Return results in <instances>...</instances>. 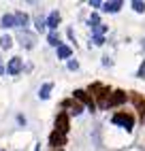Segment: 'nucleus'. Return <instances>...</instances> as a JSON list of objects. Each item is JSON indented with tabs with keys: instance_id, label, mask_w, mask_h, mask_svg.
I'll use <instances>...</instances> for the list:
<instances>
[{
	"instance_id": "nucleus-18",
	"label": "nucleus",
	"mask_w": 145,
	"mask_h": 151,
	"mask_svg": "<svg viewBox=\"0 0 145 151\" xmlns=\"http://www.w3.org/2000/svg\"><path fill=\"white\" fill-rule=\"evenodd\" d=\"M92 32H94V36H102V34L107 32V26H105V24H98V26L92 28Z\"/></svg>"
},
{
	"instance_id": "nucleus-26",
	"label": "nucleus",
	"mask_w": 145,
	"mask_h": 151,
	"mask_svg": "<svg viewBox=\"0 0 145 151\" xmlns=\"http://www.w3.org/2000/svg\"><path fill=\"white\" fill-rule=\"evenodd\" d=\"M7 73V68H4V64H2V58H0V75H4Z\"/></svg>"
},
{
	"instance_id": "nucleus-6",
	"label": "nucleus",
	"mask_w": 145,
	"mask_h": 151,
	"mask_svg": "<svg viewBox=\"0 0 145 151\" xmlns=\"http://www.w3.org/2000/svg\"><path fill=\"white\" fill-rule=\"evenodd\" d=\"M17 38H19V43H22V47H26V49H32L34 43H36V36L30 34V32H26V30H24V32H19Z\"/></svg>"
},
{
	"instance_id": "nucleus-16",
	"label": "nucleus",
	"mask_w": 145,
	"mask_h": 151,
	"mask_svg": "<svg viewBox=\"0 0 145 151\" xmlns=\"http://www.w3.org/2000/svg\"><path fill=\"white\" fill-rule=\"evenodd\" d=\"M0 47H2V49H11L13 47V38L9 36V34H4L2 38H0Z\"/></svg>"
},
{
	"instance_id": "nucleus-28",
	"label": "nucleus",
	"mask_w": 145,
	"mask_h": 151,
	"mask_svg": "<svg viewBox=\"0 0 145 151\" xmlns=\"http://www.w3.org/2000/svg\"><path fill=\"white\" fill-rule=\"evenodd\" d=\"M34 151H38V145H36V149H34Z\"/></svg>"
},
{
	"instance_id": "nucleus-7",
	"label": "nucleus",
	"mask_w": 145,
	"mask_h": 151,
	"mask_svg": "<svg viewBox=\"0 0 145 151\" xmlns=\"http://www.w3.org/2000/svg\"><path fill=\"white\" fill-rule=\"evenodd\" d=\"M56 130L62 132V134L68 132V115L66 113H58V117H56Z\"/></svg>"
},
{
	"instance_id": "nucleus-14",
	"label": "nucleus",
	"mask_w": 145,
	"mask_h": 151,
	"mask_svg": "<svg viewBox=\"0 0 145 151\" xmlns=\"http://www.w3.org/2000/svg\"><path fill=\"white\" fill-rule=\"evenodd\" d=\"M70 55H72V49L68 45H60L58 47V58L60 60H70Z\"/></svg>"
},
{
	"instance_id": "nucleus-11",
	"label": "nucleus",
	"mask_w": 145,
	"mask_h": 151,
	"mask_svg": "<svg viewBox=\"0 0 145 151\" xmlns=\"http://www.w3.org/2000/svg\"><path fill=\"white\" fill-rule=\"evenodd\" d=\"M62 106H64V109H70V111H68L70 115H81V113H83V106H81L79 102H70V100H66Z\"/></svg>"
},
{
	"instance_id": "nucleus-25",
	"label": "nucleus",
	"mask_w": 145,
	"mask_h": 151,
	"mask_svg": "<svg viewBox=\"0 0 145 151\" xmlns=\"http://www.w3.org/2000/svg\"><path fill=\"white\" fill-rule=\"evenodd\" d=\"M102 64H105V66H111L113 62H111V58H102Z\"/></svg>"
},
{
	"instance_id": "nucleus-8",
	"label": "nucleus",
	"mask_w": 145,
	"mask_h": 151,
	"mask_svg": "<svg viewBox=\"0 0 145 151\" xmlns=\"http://www.w3.org/2000/svg\"><path fill=\"white\" fill-rule=\"evenodd\" d=\"M122 9V0H111V2H102V11L105 13H117Z\"/></svg>"
},
{
	"instance_id": "nucleus-19",
	"label": "nucleus",
	"mask_w": 145,
	"mask_h": 151,
	"mask_svg": "<svg viewBox=\"0 0 145 151\" xmlns=\"http://www.w3.org/2000/svg\"><path fill=\"white\" fill-rule=\"evenodd\" d=\"M132 9L137 13H143L145 11V2H141V0H132Z\"/></svg>"
},
{
	"instance_id": "nucleus-3",
	"label": "nucleus",
	"mask_w": 145,
	"mask_h": 151,
	"mask_svg": "<svg viewBox=\"0 0 145 151\" xmlns=\"http://www.w3.org/2000/svg\"><path fill=\"white\" fill-rule=\"evenodd\" d=\"M24 70V62H22V58H11L9 60V64H7V73L9 75H19Z\"/></svg>"
},
{
	"instance_id": "nucleus-29",
	"label": "nucleus",
	"mask_w": 145,
	"mask_h": 151,
	"mask_svg": "<svg viewBox=\"0 0 145 151\" xmlns=\"http://www.w3.org/2000/svg\"><path fill=\"white\" fill-rule=\"evenodd\" d=\"M0 151H4V149H0Z\"/></svg>"
},
{
	"instance_id": "nucleus-5",
	"label": "nucleus",
	"mask_w": 145,
	"mask_h": 151,
	"mask_svg": "<svg viewBox=\"0 0 145 151\" xmlns=\"http://www.w3.org/2000/svg\"><path fill=\"white\" fill-rule=\"evenodd\" d=\"M126 102V92H122V89H115V92H111L109 96V106H120Z\"/></svg>"
},
{
	"instance_id": "nucleus-4",
	"label": "nucleus",
	"mask_w": 145,
	"mask_h": 151,
	"mask_svg": "<svg viewBox=\"0 0 145 151\" xmlns=\"http://www.w3.org/2000/svg\"><path fill=\"white\" fill-rule=\"evenodd\" d=\"M49 145L54 147V149H60L62 145H66V134H62V132H58V130H54V132L49 134Z\"/></svg>"
},
{
	"instance_id": "nucleus-10",
	"label": "nucleus",
	"mask_w": 145,
	"mask_h": 151,
	"mask_svg": "<svg viewBox=\"0 0 145 151\" xmlns=\"http://www.w3.org/2000/svg\"><path fill=\"white\" fill-rule=\"evenodd\" d=\"M58 24H60V13H58V11H51L49 17H47V28L51 30V32H56Z\"/></svg>"
},
{
	"instance_id": "nucleus-12",
	"label": "nucleus",
	"mask_w": 145,
	"mask_h": 151,
	"mask_svg": "<svg viewBox=\"0 0 145 151\" xmlns=\"http://www.w3.org/2000/svg\"><path fill=\"white\" fill-rule=\"evenodd\" d=\"M51 89H54V83H43V85H41V89H38V98H41V100H47V98L51 96Z\"/></svg>"
},
{
	"instance_id": "nucleus-24",
	"label": "nucleus",
	"mask_w": 145,
	"mask_h": 151,
	"mask_svg": "<svg viewBox=\"0 0 145 151\" xmlns=\"http://www.w3.org/2000/svg\"><path fill=\"white\" fill-rule=\"evenodd\" d=\"M90 6H94V9H98V6H102V2H100V0H92V2H90Z\"/></svg>"
},
{
	"instance_id": "nucleus-20",
	"label": "nucleus",
	"mask_w": 145,
	"mask_h": 151,
	"mask_svg": "<svg viewBox=\"0 0 145 151\" xmlns=\"http://www.w3.org/2000/svg\"><path fill=\"white\" fill-rule=\"evenodd\" d=\"M98 24H100V15H98V13H94V15L90 17V26L94 28V26H98Z\"/></svg>"
},
{
	"instance_id": "nucleus-13",
	"label": "nucleus",
	"mask_w": 145,
	"mask_h": 151,
	"mask_svg": "<svg viewBox=\"0 0 145 151\" xmlns=\"http://www.w3.org/2000/svg\"><path fill=\"white\" fill-rule=\"evenodd\" d=\"M0 26H2V28H15V15H13V13L2 15V19H0Z\"/></svg>"
},
{
	"instance_id": "nucleus-9",
	"label": "nucleus",
	"mask_w": 145,
	"mask_h": 151,
	"mask_svg": "<svg viewBox=\"0 0 145 151\" xmlns=\"http://www.w3.org/2000/svg\"><path fill=\"white\" fill-rule=\"evenodd\" d=\"M13 15H15V28H24V30H26L30 17H28L24 11H17V13H13Z\"/></svg>"
},
{
	"instance_id": "nucleus-17",
	"label": "nucleus",
	"mask_w": 145,
	"mask_h": 151,
	"mask_svg": "<svg viewBox=\"0 0 145 151\" xmlns=\"http://www.w3.org/2000/svg\"><path fill=\"white\" fill-rule=\"evenodd\" d=\"M34 24H36V30H38V32H43V30L47 28V19H43L41 15H36V17H34Z\"/></svg>"
},
{
	"instance_id": "nucleus-21",
	"label": "nucleus",
	"mask_w": 145,
	"mask_h": 151,
	"mask_svg": "<svg viewBox=\"0 0 145 151\" xmlns=\"http://www.w3.org/2000/svg\"><path fill=\"white\" fill-rule=\"evenodd\" d=\"M79 68V62L77 60H68V70H77Z\"/></svg>"
},
{
	"instance_id": "nucleus-15",
	"label": "nucleus",
	"mask_w": 145,
	"mask_h": 151,
	"mask_svg": "<svg viewBox=\"0 0 145 151\" xmlns=\"http://www.w3.org/2000/svg\"><path fill=\"white\" fill-rule=\"evenodd\" d=\"M47 43H49L51 47H60L62 43H60V36H58V32H49V36H47Z\"/></svg>"
},
{
	"instance_id": "nucleus-22",
	"label": "nucleus",
	"mask_w": 145,
	"mask_h": 151,
	"mask_svg": "<svg viewBox=\"0 0 145 151\" xmlns=\"http://www.w3.org/2000/svg\"><path fill=\"white\" fill-rule=\"evenodd\" d=\"M137 77H139V79H145V62L141 64V68H139V73H137Z\"/></svg>"
},
{
	"instance_id": "nucleus-2",
	"label": "nucleus",
	"mask_w": 145,
	"mask_h": 151,
	"mask_svg": "<svg viewBox=\"0 0 145 151\" xmlns=\"http://www.w3.org/2000/svg\"><path fill=\"white\" fill-rule=\"evenodd\" d=\"M72 96H75L77 100H79V102H83L90 111H96V102H94V100H92L90 96H88V92H86V89H75V94H72Z\"/></svg>"
},
{
	"instance_id": "nucleus-23",
	"label": "nucleus",
	"mask_w": 145,
	"mask_h": 151,
	"mask_svg": "<svg viewBox=\"0 0 145 151\" xmlns=\"http://www.w3.org/2000/svg\"><path fill=\"white\" fill-rule=\"evenodd\" d=\"M94 45H105V36H94Z\"/></svg>"
},
{
	"instance_id": "nucleus-27",
	"label": "nucleus",
	"mask_w": 145,
	"mask_h": 151,
	"mask_svg": "<svg viewBox=\"0 0 145 151\" xmlns=\"http://www.w3.org/2000/svg\"><path fill=\"white\" fill-rule=\"evenodd\" d=\"M141 43H143V47H145V38H143V41H141Z\"/></svg>"
},
{
	"instance_id": "nucleus-1",
	"label": "nucleus",
	"mask_w": 145,
	"mask_h": 151,
	"mask_svg": "<svg viewBox=\"0 0 145 151\" xmlns=\"http://www.w3.org/2000/svg\"><path fill=\"white\" fill-rule=\"evenodd\" d=\"M113 124H117V126H122V128H126L128 132H130L132 126H134V119H132L130 115H126V113H115V115H113Z\"/></svg>"
}]
</instances>
